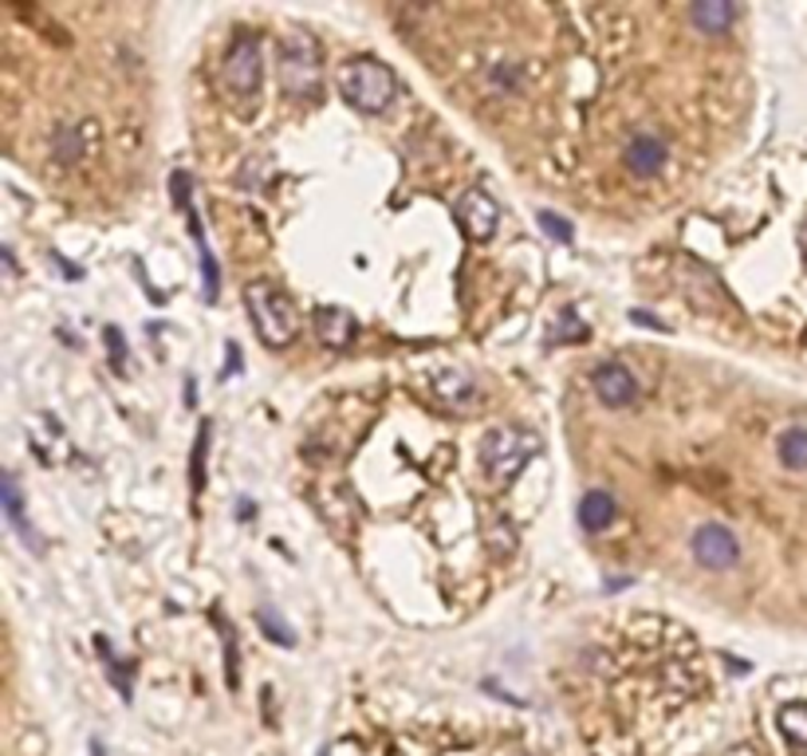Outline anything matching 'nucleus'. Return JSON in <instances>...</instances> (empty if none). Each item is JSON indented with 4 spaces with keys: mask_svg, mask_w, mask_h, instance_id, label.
Returning a JSON list of instances; mask_svg holds the SVG:
<instances>
[{
    "mask_svg": "<svg viewBox=\"0 0 807 756\" xmlns=\"http://www.w3.org/2000/svg\"><path fill=\"white\" fill-rule=\"evenodd\" d=\"M591 387H595V395H599L607 406H627V402H635V398H638V378H635V370L622 367V363H615V359L599 363V367H595Z\"/></svg>",
    "mask_w": 807,
    "mask_h": 756,
    "instance_id": "1a4fd4ad",
    "label": "nucleus"
},
{
    "mask_svg": "<svg viewBox=\"0 0 807 756\" xmlns=\"http://www.w3.org/2000/svg\"><path fill=\"white\" fill-rule=\"evenodd\" d=\"M780 733L792 745L807 748V702H792L780 710Z\"/></svg>",
    "mask_w": 807,
    "mask_h": 756,
    "instance_id": "f3484780",
    "label": "nucleus"
},
{
    "mask_svg": "<svg viewBox=\"0 0 807 756\" xmlns=\"http://www.w3.org/2000/svg\"><path fill=\"white\" fill-rule=\"evenodd\" d=\"M539 225H544L547 233L556 237V241H564V244L572 241V225H567V221L559 213H552V209H544V213H539Z\"/></svg>",
    "mask_w": 807,
    "mask_h": 756,
    "instance_id": "4be33fe9",
    "label": "nucleus"
},
{
    "mask_svg": "<svg viewBox=\"0 0 807 756\" xmlns=\"http://www.w3.org/2000/svg\"><path fill=\"white\" fill-rule=\"evenodd\" d=\"M622 162H627V170L635 174V178H658V174L665 170V162H670V150H665V143L658 135L642 130V135H635L627 143Z\"/></svg>",
    "mask_w": 807,
    "mask_h": 756,
    "instance_id": "6e6552de",
    "label": "nucleus"
},
{
    "mask_svg": "<svg viewBox=\"0 0 807 756\" xmlns=\"http://www.w3.org/2000/svg\"><path fill=\"white\" fill-rule=\"evenodd\" d=\"M458 221L465 225V233L473 241H489L496 233V221H501V209L496 201L484 193V189H469L465 198L458 201Z\"/></svg>",
    "mask_w": 807,
    "mask_h": 756,
    "instance_id": "0eeeda50",
    "label": "nucleus"
},
{
    "mask_svg": "<svg viewBox=\"0 0 807 756\" xmlns=\"http://www.w3.org/2000/svg\"><path fill=\"white\" fill-rule=\"evenodd\" d=\"M690 20L705 32V36H721V32L736 20V9L733 4H693Z\"/></svg>",
    "mask_w": 807,
    "mask_h": 756,
    "instance_id": "2eb2a0df",
    "label": "nucleus"
},
{
    "mask_svg": "<svg viewBox=\"0 0 807 756\" xmlns=\"http://www.w3.org/2000/svg\"><path fill=\"white\" fill-rule=\"evenodd\" d=\"M725 756H756V753H753V748H748V745H736V748H729Z\"/></svg>",
    "mask_w": 807,
    "mask_h": 756,
    "instance_id": "a878e982",
    "label": "nucleus"
},
{
    "mask_svg": "<svg viewBox=\"0 0 807 756\" xmlns=\"http://www.w3.org/2000/svg\"><path fill=\"white\" fill-rule=\"evenodd\" d=\"M433 390H438V398H441V402H446V406H453V410H465V406L476 398L473 378L458 375V370H441V375L433 378Z\"/></svg>",
    "mask_w": 807,
    "mask_h": 756,
    "instance_id": "ddd939ff",
    "label": "nucleus"
},
{
    "mask_svg": "<svg viewBox=\"0 0 807 756\" xmlns=\"http://www.w3.org/2000/svg\"><path fill=\"white\" fill-rule=\"evenodd\" d=\"M224 87L249 99L261 87V40L256 32H241L224 52Z\"/></svg>",
    "mask_w": 807,
    "mask_h": 756,
    "instance_id": "39448f33",
    "label": "nucleus"
},
{
    "mask_svg": "<svg viewBox=\"0 0 807 756\" xmlns=\"http://www.w3.org/2000/svg\"><path fill=\"white\" fill-rule=\"evenodd\" d=\"M315 339L332 351H343L350 339H355V315L343 312V307H319L315 312Z\"/></svg>",
    "mask_w": 807,
    "mask_h": 756,
    "instance_id": "9d476101",
    "label": "nucleus"
},
{
    "mask_svg": "<svg viewBox=\"0 0 807 756\" xmlns=\"http://www.w3.org/2000/svg\"><path fill=\"white\" fill-rule=\"evenodd\" d=\"M280 91L296 99L319 95V48L307 32H287L280 44Z\"/></svg>",
    "mask_w": 807,
    "mask_h": 756,
    "instance_id": "7ed1b4c3",
    "label": "nucleus"
},
{
    "mask_svg": "<svg viewBox=\"0 0 807 756\" xmlns=\"http://www.w3.org/2000/svg\"><path fill=\"white\" fill-rule=\"evenodd\" d=\"M186 186H189L186 174H174V201H178L181 209H186Z\"/></svg>",
    "mask_w": 807,
    "mask_h": 756,
    "instance_id": "393cba45",
    "label": "nucleus"
},
{
    "mask_svg": "<svg viewBox=\"0 0 807 756\" xmlns=\"http://www.w3.org/2000/svg\"><path fill=\"white\" fill-rule=\"evenodd\" d=\"M244 304H249L252 324H256V332H261V339L269 347H284V343L296 339L300 332L296 307H292L287 296H280L272 284H249L244 288Z\"/></svg>",
    "mask_w": 807,
    "mask_h": 756,
    "instance_id": "f03ea898",
    "label": "nucleus"
},
{
    "mask_svg": "<svg viewBox=\"0 0 807 756\" xmlns=\"http://www.w3.org/2000/svg\"><path fill=\"white\" fill-rule=\"evenodd\" d=\"M87 146H91V135L87 126H72V123H60L52 130V158L63 166H75L80 158H87Z\"/></svg>",
    "mask_w": 807,
    "mask_h": 756,
    "instance_id": "9b49d317",
    "label": "nucleus"
},
{
    "mask_svg": "<svg viewBox=\"0 0 807 756\" xmlns=\"http://www.w3.org/2000/svg\"><path fill=\"white\" fill-rule=\"evenodd\" d=\"M209 433H213V426H209V422H201V426H198V441H193V458H189V489H193V496H201V489H206Z\"/></svg>",
    "mask_w": 807,
    "mask_h": 756,
    "instance_id": "dca6fc26",
    "label": "nucleus"
},
{
    "mask_svg": "<svg viewBox=\"0 0 807 756\" xmlns=\"http://www.w3.org/2000/svg\"><path fill=\"white\" fill-rule=\"evenodd\" d=\"M532 450H536V438L516 426H496V430L484 433L481 441V465L493 473V477H512L528 465Z\"/></svg>",
    "mask_w": 807,
    "mask_h": 756,
    "instance_id": "20e7f679",
    "label": "nucleus"
},
{
    "mask_svg": "<svg viewBox=\"0 0 807 756\" xmlns=\"http://www.w3.org/2000/svg\"><path fill=\"white\" fill-rule=\"evenodd\" d=\"M395 72L386 63L359 55V60H347L339 67V95L363 115H382L395 99Z\"/></svg>",
    "mask_w": 807,
    "mask_h": 756,
    "instance_id": "f257e3e1",
    "label": "nucleus"
},
{
    "mask_svg": "<svg viewBox=\"0 0 807 756\" xmlns=\"http://www.w3.org/2000/svg\"><path fill=\"white\" fill-rule=\"evenodd\" d=\"M521 83H524V72H521V63H493L489 67V87L496 91V95H512V91H521Z\"/></svg>",
    "mask_w": 807,
    "mask_h": 756,
    "instance_id": "a211bd4d",
    "label": "nucleus"
},
{
    "mask_svg": "<svg viewBox=\"0 0 807 756\" xmlns=\"http://www.w3.org/2000/svg\"><path fill=\"white\" fill-rule=\"evenodd\" d=\"M559 335H567V339H587V327L575 319V312H564V319H559Z\"/></svg>",
    "mask_w": 807,
    "mask_h": 756,
    "instance_id": "b1692460",
    "label": "nucleus"
},
{
    "mask_svg": "<svg viewBox=\"0 0 807 756\" xmlns=\"http://www.w3.org/2000/svg\"><path fill=\"white\" fill-rule=\"evenodd\" d=\"M693 556L698 564L713 567V571H725L741 559V544L725 524H705V528L693 532Z\"/></svg>",
    "mask_w": 807,
    "mask_h": 756,
    "instance_id": "423d86ee",
    "label": "nucleus"
},
{
    "mask_svg": "<svg viewBox=\"0 0 807 756\" xmlns=\"http://www.w3.org/2000/svg\"><path fill=\"white\" fill-rule=\"evenodd\" d=\"M224 666H229V690H237L241 685V650H237V634L229 622H224Z\"/></svg>",
    "mask_w": 807,
    "mask_h": 756,
    "instance_id": "412c9836",
    "label": "nucleus"
},
{
    "mask_svg": "<svg viewBox=\"0 0 807 756\" xmlns=\"http://www.w3.org/2000/svg\"><path fill=\"white\" fill-rule=\"evenodd\" d=\"M799 244H804V256H807V225L799 229Z\"/></svg>",
    "mask_w": 807,
    "mask_h": 756,
    "instance_id": "bb28decb",
    "label": "nucleus"
},
{
    "mask_svg": "<svg viewBox=\"0 0 807 756\" xmlns=\"http://www.w3.org/2000/svg\"><path fill=\"white\" fill-rule=\"evenodd\" d=\"M261 627H264V634H269L272 642H284V647H292V642H296L292 634H287V627H280V622L272 619L269 611H261Z\"/></svg>",
    "mask_w": 807,
    "mask_h": 756,
    "instance_id": "5701e85b",
    "label": "nucleus"
},
{
    "mask_svg": "<svg viewBox=\"0 0 807 756\" xmlns=\"http://www.w3.org/2000/svg\"><path fill=\"white\" fill-rule=\"evenodd\" d=\"M776 453H780V461L788 469L804 473L807 469V426H788V430L780 433V441H776Z\"/></svg>",
    "mask_w": 807,
    "mask_h": 756,
    "instance_id": "4468645a",
    "label": "nucleus"
},
{
    "mask_svg": "<svg viewBox=\"0 0 807 756\" xmlns=\"http://www.w3.org/2000/svg\"><path fill=\"white\" fill-rule=\"evenodd\" d=\"M4 513H9V521L17 524L20 532H24L28 544H36V540H32V532L24 528V501H20V485H17V477H12V473H4ZM36 548H40V544H36Z\"/></svg>",
    "mask_w": 807,
    "mask_h": 756,
    "instance_id": "6ab92c4d",
    "label": "nucleus"
},
{
    "mask_svg": "<svg viewBox=\"0 0 807 756\" xmlns=\"http://www.w3.org/2000/svg\"><path fill=\"white\" fill-rule=\"evenodd\" d=\"M615 496L602 493V489H595V493H587L584 501H579V524H584L587 532H602L610 528V521H615Z\"/></svg>",
    "mask_w": 807,
    "mask_h": 756,
    "instance_id": "f8f14e48",
    "label": "nucleus"
},
{
    "mask_svg": "<svg viewBox=\"0 0 807 756\" xmlns=\"http://www.w3.org/2000/svg\"><path fill=\"white\" fill-rule=\"evenodd\" d=\"M189 229H193V237H198V252H201V272H206V300H217V284H221V276H217L213 252H209L206 237H201V225H189Z\"/></svg>",
    "mask_w": 807,
    "mask_h": 756,
    "instance_id": "aec40b11",
    "label": "nucleus"
}]
</instances>
